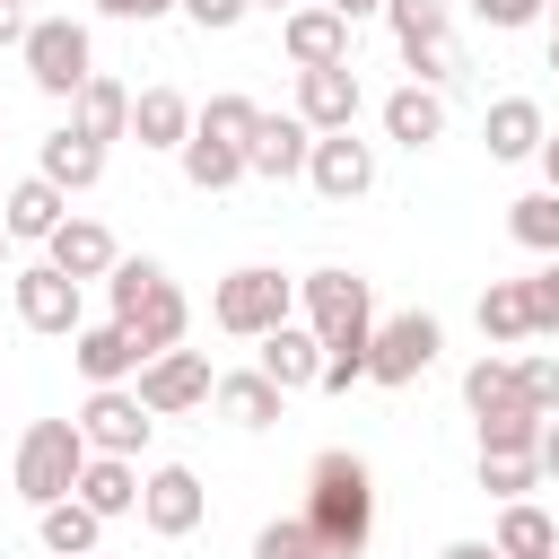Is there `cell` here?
I'll list each match as a JSON object with an SVG mask.
<instances>
[{
	"mask_svg": "<svg viewBox=\"0 0 559 559\" xmlns=\"http://www.w3.org/2000/svg\"><path fill=\"white\" fill-rule=\"evenodd\" d=\"M44 262H52V271H70V280L87 288V280H105L122 253H114V236H105L96 218H61V227L44 236Z\"/></svg>",
	"mask_w": 559,
	"mask_h": 559,
	"instance_id": "9a60e30c",
	"label": "cell"
},
{
	"mask_svg": "<svg viewBox=\"0 0 559 559\" xmlns=\"http://www.w3.org/2000/svg\"><path fill=\"white\" fill-rule=\"evenodd\" d=\"M253 122H262V105H253V96H210V105L192 114V131H210V140H236V148L253 140Z\"/></svg>",
	"mask_w": 559,
	"mask_h": 559,
	"instance_id": "e575fe53",
	"label": "cell"
},
{
	"mask_svg": "<svg viewBox=\"0 0 559 559\" xmlns=\"http://www.w3.org/2000/svg\"><path fill=\"white\" fill-rule=\"evenodd\" d=\"M210 402H218V411H227L236 428H271L288 393H280V384H271L262 367H245V376H218V384H210Z\"/></svg>",
	"mask_w": 559,
	"mask_h": 559,
	"instance_id": "d4e9b609",
	"label": "cell"
},
{
	"mask_svg": "<svg viewBox=\"0 0 559 559\" xmlns=\"http://www.w3.org/2000/svg\"><path fill=\"white\" fill-rule=\"evenodd\" d=\"M70 358H79V376L87 384H122V376H140V341H131V323H87V332H70Z\"/></svg>",
	"mask_w": 559,
	"mask_h": 559,
	"instance_id": "2e32d148",
	"label": "cell"
},
{
	"mask_svg": "<svg viewBox=\"0 0 559 559\" xmlns=\"http://www.w3.org/2000/svg\"><path fill=\"white\" fill-rule=\"evenodd\" d=\"M306 183H314L323 201H358V192L376 183V148H367L358 131H314V148H306Z\"/></svg>",
	"mask_w": 559,
	"mask_h": 559,
	"instance_id": "ba28073f",
	"label": "cell"
},
{
	"mask_svg": "<svg viewBox=\"0 0 559 559\" xmlns=\"http://www.w3.org/2000/svg\"><path fill=\"white\" fill-rule=\"evenodd\" d=\"M253 9H271V17H288V9H297V0H253Z\"/></svg>",
	"mask_w": 559,
	"mask_h": 559,
	"instance_id": "f907efd6",
	"label": "cell"
},
{
	"mask_svg": "<svg viewBox=\"0 0 559 559\" xmlns=\"http://www.w3.org/2000/svg\"><path fill=\"white\" fill-rule=\"evenodd\" d=\"M35 533H44V550H52V559H87V550H96V533H105V515H96V507H79V498H52V507H35Z\"/></svg>",
	"mask_w": 559,
	"mask_h": 559,
	"instance_id": "484cf974",
	"label": "cell"
},
{
	"mask_svg": "<svg viewBox=\"0 0 559 559\" xmlns=\"http://www.w3.org/2000/svg\"><path fill=\"white\" fill-rule=\"evenodd\" d=\"M437 349H445V332H437V314H393V323H376L367 332V384H419L428 367H437Z\"/></svg>",
	"mask_w": 559,
	"mask_h": 559,
	"instance_id": "5b68a950",
	"label": "cell"
},
{
	"mask_svg": "<svg viewBox=\"0 0 559 559\" xmlns=\"http://www.w3.org/2000/svg\"><path fill=\"white\" fill-rule=\"evenodd\" d=\"M17 52H26V79H35L44 96H79V87L96 79V44H87L79 17H35Z\"/></svg>",
	"mask_w": 559,
	"mask_h": 559,
	"instance_id": "277c9868",
	"label": "cell"
},
{
	"mask_svg": "<svg viewBox=\"0 0 559 559\" xmlns=\"http://www.w3.org/2000/svg\"><path fill=\"white\" fill-rule=\"evenodd\" d=\"M306 148H314V131H306L297 114H262V122H253V140H245V175L288 183V175H306Z\"/></svg>",
	"mask_w": 559,
	"mask_h": 559,
	"instance_id": "5bb4252c",
	"label": "cell"
},
{
	"mask_svg": "<svg viewBox=\"0 0 559 559\" xmlns=\"http://www.w3.org/2000/svg\"><path fill=\"white\" fill-rule=\"evenodd\" d=\"M384 140H402V148H428V140H445V96L437 87H393L384 96Z\"/></svg>",
	"mask_w": 559,
	"mask_h": 559,
	"instance_id": "d6986e66",
	"label": "cell"
},
{
	"mask_svg": "<svg viewBox=\"0 0 559 559\" xmlns=\"http://www.w3.org/2000/svg\"><path fill=\"white\" fill-rule=\"evenodd\" d=\"M280 44H288V61H297V70L349 61V17H341V9H323V0H297V9L280 17Z\"/></svg>",
	"mask_w": 559,
	"mask_h": 559,
	"instance_id": "7c38bea8",
	"label": "cell"
},
{
	"mask_svg": "<svg viewBox=\"0 0 559 559\" xmlns=\"http://www.w3.org/2000/svg\"><path fill=\"white\" fill-rule=\"evenodd\" d=\"M131 140H140V148H183V140H192V105H183L175 87H140V96H131Z\"/></svg>",
	"mask_w": 559,
	"mask_h": 559,
	"instance_id": "603a6c76",
	"label": "cell"
},
{
	"mask_svg": "<svg viewBox=\"0 0 559 559\" xmlns=\"http://www.w3.org/2000/svg\"><path fill=\"white\" fill-rule=\"evenodd\" d=\"M288 306H297V280H280L271 262H245V271H227V280H218L210 323H218V332H236V341H262L271 323H288Z\"/></svg>",
	"mask_w": 559,
	"mask_h": 559,
	"instance_id": "3957f363",
	"label": "cell"
},
{
	"mask_svg": "<svg viewBox=\"0 0 559 559\" xmlns=\"http://www.w3.org/2000/svg\"><path fill=\"white\" fill-rule=\"evenodd\" d=\"M533 480H542V463H533V454H480V489H489L498 507H507V498H524Z\"/></svg>",
	"mask_w": 559,
	"mask_h": 559,
	"instance_id": "8d00e7d4",
	"label": "cell"
},
{
	"mask_svg": "<svg viewBox=\"0 0 559 559\" xmlns=\"http://www.w3.org/2000/svg\"><path fill=\"white\" fill-rule=\"evenodd\" d=\"M515 402L559 419V358H515Z\"/></svg>",
	"mask_w": 559,
	"mask_h": 559,
	"instance_id": "74e56055",
	"label": "cell"
},
{
	"mask_svg": "<svg viewBox=\"0 0 559 559\" xmlns=\"http://www.w3.org/2000/svg\"><path fill=\"white\" fill-rule=\"evenodd\" d=\"M253 559H332V550H323V533L306 515H280V524L253 533Z\"/></svg>",
	"mask_w": 559,
	"mask_h": 559,
	"instance_id": "836d02e7",
	"label": "cell"
},
{
	"mask_svg": "<svg viewBox=\"0 0 559 559\" xmlns=\"http://www.w3.org/2000/svg\"><path fill=\"white\" fill-rule=\"evenodd\" d=\"M297 122H306V131H349V122H358V61L297 70Z\"/></svg>",
	"mask_w": 559,
	"mask_h": 559,
	"instance_id": "8fae6325",
	"label": "cell"
},
{
	"mask_svg": "<svg viewBox=\"0 0 559 559\" xmlns=\"http://www.w3.org/2000/svg\"><path fill=\"white\" fill-rule=\"evenodd\" d=\"M297 306H306V332H314V341L376 332V297H367L358 271H306V280H297Z\"/></svg>",
	"mask_w": 559,
	"mask_h": 559,
	"instance_id": "8992f818",
	"label": "cell"
},
{
	"mask_svg": "<svg viewBox=\"0 0 559 559\" xmlns=\"http://www.w3.org/2000/svg\"><path fill=\"white\" fill-rule=\"evenodd\" d=\"M201 507H210V498H201V472H192V463H157V472L140 480V524L166 533V542H183V533L201 524Z\"/></svg>",
	"mask_w": 559,
	"mask_h": 559,
	"instance_id": "30bf717a",
	"label": "cell"
},
{
	"mask_svg": "<svg viewBox=\"0 0 559 559\" xmlns=\"http://www.w3.org/2000/svg\"><path fill=\"white\" fill-rule=\"evenodd\" d=\"M87 559H96V550H87Z\"/></svg>",
	"mask_w": 559,
	"mask_h": 559,
	"instance_id": "11a10c76",
	"label": "cell"
},
{
	"mask_svg": "<svg viewBox=\"0 0 559 559\" xmlns=\"http://www.w3.org/2000/svg\"><path fill=\"white\" fill-rule=\"evenodd\" d=\"M306 524L323 533L332 559L367 550V533H376V480H367L358 454H314V472H306Z\"/></svg>",
	"mask_w": 559,
	"mask_h": 559,
	"instance_id": "6da1fadb",
	"label": "cell"
},
{
	"mask_svg": "<svg viewBox=\"0 0 559 559\" xmlns=\"http://www.w3.org/2000/svg\"><path fill=\"white\" fill-rule=\"evenodd\" d=\"M550 9H559V0H550ZM550 35H559V26H550Z\"/></svg>",
	"mask_w": 559,
	"mask_h": 559,
	"instance_id": "db71d44e",
	"label": "cell"
},
{
	"mask_svg": "<svg viewBox=\"0 0 559 559\" xmlns=\"http://www.w3.org/2000/svg\"><path fill=\"white\" fill-rule=\"evenodd\" d=\"M175 157H183V183H192V192H227V183L245 175V148H236V140H210V131H192Z\"/></svg>",
	"mask_w": 559,
	"mask_h": 559,
	"instance_id": "f1b7e54d",
	"label": "cell"
},
{
	"mask_svg": "<svg viewBox=\"0 0 559 559\" xmlns=\"http://www.w3.org/2000/svg\"><path fill=\"white\" fill-rule=\"evenodd\" d=\"M498 559H559V524L542 515V507H524V498H507V515H498Z\"/></svg>",
	"mask_w": 559,
	"mask_h": 559,
	"instance_id": "4316f807",
	"label": "cell"
},
{
	"mask_svg": "<svg viewBox=\"0 0 559 559\" xmlns=\"http://www.w3.org/2000/svg\"><path fill=\"white\" fill-rule=\"evenodd\" d=\"M79 463H87L79 419H35V428L17 437V498H26V507L70 498V489H79Z\"/></svg>",
	"mask_w": 559,
	"mask_h": 559,
	"instance_id": "7a4b0ae2",
	"label": "cell"
},
{
	"mask_svg": "<svg viewBox=\"0 0 559 559\" xmlns=\"http://www.w3.org/2000/svg\"><path fill=\"white\" fill-rule=\"evenodd\" d=\"M9 288H17V323H26V332H79V280H70V271L35 262V271H17Z\"/></svg>",
	"mask_w": 559,
	"mask_h": 559,
	"instance_id": "4fadbf2b",
	"label": "cell"
},
{
	"mask_svg": "<svg viewBox=\"0 0 559 559\" xmlns=\"http://www.w3.org/2000/svg\"><path fill=\"white\" fill-rule=\"evenodd\" d=\"M384 17H393V44H402V52L445 35V0H384Z\"/></svg>",
	"mask_w": 559,
	"mask_h": 559,
	"instance_id": "d590c367",
	"label": "cell"
},
{
	"mask_svg": "<svg viewBox=\"0 0 559 559\" xmlns=\"http://www.w3.org/2000/svg\"><path fill=\"white\" fill-rule=\"evenodd\" d=\"M96 9H105V17H122V26H148V17H166L175 0H96Z\"/></svg>",
	"mask_w": 559,
	"mask_h": 559,
	"instance_id": "ee69618b",
	"label": "cell"
},
{
	"mask_svg": "<svg viewBox=\"0 0 559 559\" xmlns=\"http://www.w3.org/2000/svg\"><path fill=\"white\" fill-rule=\"evenodd\" d=\"M437 559H498V542H445Z\"/></svg>",
	"mask_w": 559,
	"mask_h": 559,
	"instance_id": "7dc6e473",
	"label": "cell"
},
{
	"mask_svg": "<svg viewBox=\"0 0 559 559\" xmlns=\"http://www.w3.org/2000/svg\"><path fill=\"white\" fill-rule=\"evenodd\" d=\"M480 332H489V341H533V297H524V280H489V288H480Z\"/></svg>",
	"mask_w": 559,
	"mask_h": 559,
	"instance_id": "f546056e",
	"label": "cell"
},
{
	"mask_svg": "<svg viewBox=\"0 0 559 559\" xmlns=\"http://www.w3.org/2000/svg\"><path fill=\"white\" fill-rule=\"evenodd\" d=\"M148 411H140V393H122V384H96L87 393V411H79V437H87V454H140L148 445Z\"/></svg>",
	"mask_w": 559,
	"mask_h": 559,
	"instance_id": "9c48e42d",
	"label": "cell"
},
{
	"mask_svg": "<svg viewBox=\"0 0 559 559\" xmlns=\"http://www.w3.org/2000/svg\"><path fill=\"white\" fill-rule=\"evenodd\" d=\"M26 26H35L26 0H0V44H26Z\"/></svg>",
	"mask_w": 559,
	"mask_h": 559,
	"instance_id": "f6af8a7d",
	"label": "cell"
},
{
	"mask_svg": "<svg viewBox=\"0 0 559 559\" xmlns=\"http://www.w3.org/2000/svg\"><path fill=\"white\" fill-rule=\"evenodd\" d=\"M210 384H218V376H210V358H201V349H183V341H175V349H157V358H140V411H148V419H175V411L210 402Z\"/></svg>",
	"mask_w": 559,
	"mask_h": 559,
	"instance_id": "52a82bcc",
	"label": "cell"
},
{
	"mask_svg": "<svg viewBox=\"0 0 559 559\" xmlns=\"http://www.w3.org/2000/svg\"><path fill=\"white\" fill-rule=\"evenodd\" d=\"M480 140H489V157H498V166H515V157H533L550 131H542V105H533V96H498V105H489V122H480Z\"/></svg>",
	"mask_w": 559,
	"mask_h": 559,
	"instance_id": "ffe728a7",
	"label": "cell"
},
{
	"mask_svg": "<svg viewBox=\"0 0 559 559\" xmlns=\"http://www.w3.org/2000/svg\"><path fill=\"white\" fill-rule=\"evenodd\" d=\"M0 262H9V227H0Z\"/></svg>",
	"mask_w": 559,
	"mask_h": 559,
	"instance_id": "f5cc1de1",
	"label": "cell"
},
{
	"mask_svg": "<svg viewBox=\"0 0 559 559\" xmlns=\"http://www.w3.org/2000/svg\"><path fill=\"white\" fill-rule=\"evenodd\" d=\"M70 498H79V507H96V515L114 524V515H131V507H140V463H131V454H87Z\"/></svg>",
	"mask_w": 559,
	"mask_h": 559,
	"instance_id": "ac0fdd59",
	"label": "cell"
},
{
	"mask_svg": "<svg viewBox=\"0 0 559 559\" xmlns=\"http://www.w3.org/2000/svg\"><path fill=\"white\" fill-rule=\"evenodd\" d=\"M402 61H411V79H419V87H445V79L463 70V61H454V35H437V44H411Z\"/></svg>",
	"mask_w": 559,
	"mask_h": 559,
	"instance_id": "f35d334b",
	"label": "cell"
},
{
	"mask_svg": "<svg viewBox=\"0 0 559 559\" xmlns=\"http://www.w3.org/2000/svg\"><path fill=\"white\" fill-rule=\"evenodd\" d=\"M533 445H542V411L507 402V411H489V419H480V454H533Z\"/></svg>",
	"mask_w": 559,
	"mask_h": 559,
	"instance_id": "1f68e13d",
	"label": "cell"
},
{
	"mask_svg": "<svg viewBox=\"0 0 559 559\" xmlns=\"http://www.w3.org/2000/svg\"><path fill=\"white\" fill-rule=\"evenodd\" d=\"M175 9H183V17L201 26V35H227V26H236V17L253 9V0H175Z\"/></svg>",
	"mask_w": 559,
	"mask_h": 559,
	"instance_id": "b9f144b4",
	"label": "cell"
},
{
	"mask_svg": "<svg viewBox=\"0 0 559 559\" xmlns=\"http://www.w3.org/2000/svg\"><path fill=\"white\" fill-rule=\"evenodd\" d=\"M533 463H542V480H559V419H542V445H533Z\"/></svg>",
	"mask_w": 559,
	"mask_h": 559,
	"instance_id": "bcb514c9",
	"label": "cell"
},
{
	"mask_svg": "<svg viewBox=\"0 0 559 559\" xmlns=\"http://www.w3.org/2000/svg\"><path fill=\"white\" fill-rule=\"evenodd\" d=\"M44 183H61V192H87L96 175H105V140H87L79 122H61L52 140H44V166H35Z\"/></svg>",
	"mask_w": 559,
	"mask_h": 559,
	"instance_id": "44dd1931",
	"label": "cell"
},
{
	"mask_svg": "<svg viewBox=\"0 0 559 559\" xmlns=\"http://www.w3.org/2000/svg\"><path fill=\"white\" fill-rule=\"evenodd\" d=\"M463 402H472V419H489V411H507L515 402V358H472V376H463Z\"/></svg>",
	"mask_w": 559,
	"mask_h": 559,
	"instance_id": "4dcf8cb0",
	"label": "cell"
},
{
	"mask_svg": "<svg viewBox=\"0 0 559 559\" xmlns=\"http://www.w3.org/2000/svg\"><path fill=\"white\" fill-rule=\"evenodd\" d=\"M524 297H533V332H559V253H542V271L524 280Z\"/></svg>",
	"mask_w": 559,
	"mask_h": 559,
	"instance_id": "60d3db41",
	"label": "cell"
},
{
	"mask_svg": "<svg viewBox=\"0 0 559 559\" xmlns=\"http://www.w3.org/2000/svg\"><path fill=\"white\" fill-rule=\"evenodd\" d=\"M157 280H166L157 262H114V271H105V288H114V314H131V306H140Z\"/></svg>",
	"mask_w": 559,
	"mask_h": 559,
	"instance_id": "ab89813d",
	"label": "cell"
},
{
	"mask_svg": "<svg viewBox=\"0 0 559 559\" xmlns=\"http://www.w3.org/2000/svg\"><path fill=\"white\" fill-rule=\"evenodd\" d=\"M70 122H79L87 140H122V131H131V87H114V79H87V87L70 96Z\"/></svg>",
	"mask_w": 559,
	"mask_h": 559,
	"instance_id": "83f0119b",
	"label": "cell"
},
{
	"mask_svg": "<svg viewBox=\"0 0 559 559\" xmlns=\"http://www.w3.org/2000/svg\"><path fill=\"white\" fill-rule=\"evenodd\" d=\"M507 227H515V245L559 253V192H550V183H542V192H524V201L507 210Z\"/></svg>",
	"mask_w": 559,
	"mask_h": 559,
	"instance_id": "d6a6232c",
	"label": "cell"
},
{
	"mask_svg": "<svg viewBox=\"0 0 559 559\" xmlns=\"http://www.w3.org/2000/svg\"><path fill=\"white\" fill-rule=\"evenodd\" d=\"M533 157H542V175H550V192H559V131H550V140H542Z\"/></svg>",
	"mask_w": 559,
	"mask_h": 559,
	"instance_id": "681fc988",
	"label": "cell"
},
{
	"mask_svg": "<svg viewBox=\"0 0 559 559\" xmlns=\"http://www.w3.org/2000/svg\"><path fill=\"white\" fill-rule=\"evenodd\" d=\"M114 323H131V341H140V349L157 358V349H175V341H183L192 306H183V288H175V280H157V288H148V297L131 306V314H114Z\"/></svg>",
	"mask_w": 559,
	"mask_h": 559,
	"instance_id": "7402d4cb",
	"label": "cell"
},
{
	"mask_svg": "<svg viewBox=\"0 0 559 559\" xmlns=\"http://www.w3.org/2000/svg\"><path fill=\"white\" fill-rule=\"evenodd\" d=\"M550 70H559V35H550Z\"/></svg>",
	"mask_w": 559,
	"mask_h": 559,
	"instance_id": "816d5d0a",
	"label": "cell"
},
{
	"mask_svg": "<svg viewBox=\"0 0 559 559\" xmlns=\"http://www.w3.org/2000/svg\"><path fill=\"white\" fill-rule=\"evenodd\" d=\"M61 218H70V192H61V183H44V175H26V183L9 192V210H0V227H9V236H26V245H44Z\"/></svg>",
	"mask_w": 559,
	"mask_h": 559,
	"instance_id": "cb8c5ba5",
	"label": "cell"
},
{
	"mask_svg": "<svg viewBox=\"0 0 559 559\" xmlns=\"http://www.w3.org/2000/svg\"><path fill=\"white\" fill-rule=\"evenodd\" d=\"M253 367H262V376H271L280 393H306V384L323 376V341H314L306 323H271V332H262V358H253Z\"/></svg>",
	"mask_w": 559,
	"mask_h": 559,
	"instance_id": "e0dca14e",
	"label": "cell"
},
{
	"mask_svg": "<svg viewBox=\"0 0 559 559\" xmlns=\"http://www.w3.org/2000/svg\"><path fill=\"white\" fill-rule=\"evenodd\" d=\"M323 9H341V17H349V26H358V17H376V9H384V0H323Z\"/></svg>",
	"mask_w": 559,
	"mask_h": 559,
	"instance_id": "c3c4849f",
	"label": "cell"
},
{
	"mask_svg": "<svg viewBox=\"0 0 559 559\" xmlns=\"http://www.w3.org/2000/svg\"><path fill=\"white\" fill-rule=\"evenodd\" d=\"M472 17H480V26H498V35H515V26H533V17H542V0H472Z\"/></svg>",
	"mask_w": 559,
	"mask_h": 559,
	"instance_id": "7bdbcfd3",
	"label": "cell"
}]
</instances>
